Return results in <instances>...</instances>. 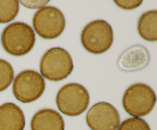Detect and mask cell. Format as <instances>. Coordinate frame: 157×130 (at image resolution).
<instances>
[{"label":"cell","instance_id":"1","mask_svg":"<svg viewBox=\"0 0 157 130\" xmlns=\"http://www.w3.org/2000/svg\"><path fill=\"white\" fill-rule=\"evenodd\" d=\"M1 42L8 54L15 57L24 56L29 53L35 46V32L26 23L12 22L3 30Z\"/></svg>","mask_w":157,"mask_h":130},{"label":"cell","instance_id":"2","mask_svg":"<svg viewBox=\"0 0 157 130\" xmlns=\"http://www.w3.org/2000/svg\"><path fill=\"white\" fill-rule=\"evenodd\" d=\"M156 96L151 87L143 83L130 86L123 96L122 104L124 110L136 118L150 114L154 108Z\"/></svg>","mask_w":157,"mask_h":130},{"label":"cell","instance_id":"3","mask_svg":"<svg viewBox=\"0 0 157 130\" xmlns=\"http://www.w3.org/2000/svg\"><path fill=\"white\" fill-rule=\"evenodd\" d=\"M74 69L73 61L65 49L55 47L48 50L40 61V71L43 77L58 82L66 79Z\"/></svg>","mask_w":157,"mask_h":130},{"label":"cell","instance_id":"4","mask_svg":"<svg viewBox=\"0 0 157 130\" xmlns=\"http://www.w3.org/2000/svg\"><path fill=\"white\" fill-rule=\"evenodd\" d=\"M81 41L85 50L94 54L107 52L113 42L111 26L104 20L90 21L83 28Z\"/></svg>","mask_w":157,"mask_h":130},{"label":"cell","instance_id":"5","mask_svg":"<svg viewBox=\"0 0 157 130\" xmlns=\"http://www.w3.org/2000/svg\"><path fill=\"white\" fill-rule=\"evenodd\" d=\"M90 103V94L83 85L70 83L63 86L56 96V104L63 114L78 116L82 114Z\"/></svg>","mask_w":157,"mask_h":130},{"label":"cell","instance_id":"6","mask_svg":"<svg viewBox=\"0 0 157 130\" xmlns=\"http://www.w3.org/2000/svg\"><path fill=\"white\" fill-rule=\"evenodd\" d=\"M37 35L47 40L58 38L64 32L65 18L59 9L54 6H44L35 13L32 19Z\"/></svg>","mask_w":157,"mask_h":130},{"label":"cell","instance_id":"7","mask_svg":"<svg viewBox=\"0 0 157 130\" xmlns=\"http://www.w3.org/2000/svg\"><path fill=\"white\" fill-rule=\"evenodd\" d=\"M45 90V81L38 72L25 70L15 78L12 92L17 100L23 103L35 102L39 99Z\"/></svg>","mask_w":157,"mask_h":130},{"label":"cell","instance_id":"8","mask_svg":"<svg viewBox=\"0 0 157 130\" xmlns=\"http://www.w3.org/2000/svg\"><path fill=\"white\" fill-rule=\"evenodd\" d=\"M86 122L91 130H117L121 123V116L112 104L99 102L87 112Z\"/></svg>","mask_w":157,"mask_h":130},{"label":"cell","instance_id":"9","mask_svg":"<svg viewBox=\"0 0 157 130\" xmlns=\"http://www.w3.org/2000/svg\"><path fill=\"white\" fill-rule=\"evenodd\" d=\"M150 53L144 46L136 44L124 50L117 60L119 69L126 72L138 71L147 67Z\"/></svg>","mask_w":157,"mask_h":130},{"label":"cell","instance_id":"10","mask_svg":"<svg viewBox=\"0 0 157 130\" xmlns=\"http://www.w3.org/2000/svg\"><path fill=\"white\" fill-rule=\"evenodd\" d=\"M25 118L18 106L6 102L0 106V130H24Z\"/></svg>","mask_w":157,"mask_h":130},{"label":"cell","instance_id":"11","mask_svg":"<svg viewBox=\"0 0 157 130\" xmlns=\"http://www.w3.org/2000/svg\"><path fill=\"white\" fill-rule=\"evenodd\" d=\"M32 130H64L65 124L61 115L52 109L37 112L31 120Z\"/></svg>","mask_w":157,"mask_h":130},{"label":"cell","instance_id":"12","mask_svg":"<svg viewBox=\"0 0 157 130\" xmlns=\"http://www.w3.org/2000/svg\"><path fill=\"white\" fill-rule=\"evenodd\" d=\"M137 30L141 38L147 41H157V11L150 10L142 14L139 18Z\"/></svg>","mask_w":157,"mask_h":130},{"label":"cell","instance_id":"13","mask_svg":"<svg viewBox=\"0 0 157 130\" xmlns=\"http://www.w3.org/2000/svg\"><path fill=\"white\" fill-rule=\"evenodd\" d=\"M19 12V2L18 0H0V23L13 21Z\"/></svg>","mask_w":157,"mask_h":130},{"label":"cell","instance_id":"14","mask_svg":"<svg viewBox=\"0 0 157 130\" xmlns=\"http://www.w3.org/2000/svg\"><path fill=\"white\" fill-rule=\"evenodd\" d=\"M14 79V70L10 63L0 59V92L6 90Z\"/></svg>","mask_w":157,"mask_h":130},{"label":"cell","instance_id":"15","mask_svg":"<svg viewBox=\"0 0 157 130\" xmlns=\"http://www.w3.org/2000/svg\"><path fill=\"white\" fill-rule=\"evenodd\" d=\"M117 130H151L150 125L141 118L132 117L121 122Z\"/></svg>","mask_w":157,"mask_h":130},{"label":"cell","instance_id":"16","mask_svg":"<svg viewBox=\"0 0 157 130\" xmlns=\"http://www.w3.org/2000/svg\"><path fill=\"white\" fill-rule=\"evenodd\" d=\"M142 0H115L114 3L120 7L121 9L124 10H133L136 9L142 4Z\"/></svg>","mask_w":157,"mask_h":130},{"label":"cell","instance_id":"17","mask_svg":"<svg viewBox=\"0 0 157 130\" xmlns=\"http://www.w3.org/2000/svg\"><path fill=\"white\" fill-rule=\"evenodd\" d=\"M48 1H21L20 3L24 6L30 9H36V8H42L45 6Z\"/></svg>","mask_w":157,"mask_h":130}]
</instances>
